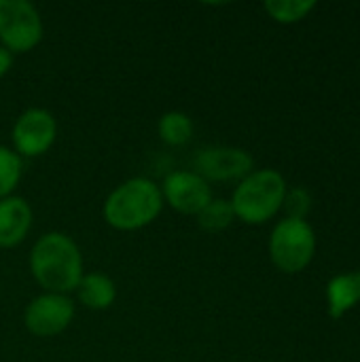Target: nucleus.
<instances>
[{"label":"nucleus","mask_w":360,"mask_h":362,"mask_svg":"<svg viewBox=\"0 0 360 362\" xmlns=\"http://www.w3.org/2000/svg\"><path fill=\"white\" fill-rule=\"evenodd\" d=\"M30 272L47 293L68 295L76 291L83 278V257L76 242L62 231L40 235L30 252Z\"/></svg>","instance_id":"f257e3e1"},{"label":"nucleus","mask_w":360,"mask_h":362,"mask_svg":"<svg viewBox=\"0 0 360 362\" xmlns=\"http://www.w3.org/2000/svg\"><path fill=\"white\" fill-rule=\"evenodd\" d=\"M163 208L161 187L136 176L119 185L104 204V221L119 231H136L151 225Z\"/></svg>","instance_id":"f03ea898"},{"label":"nucleus","mask_w":360,"mask_h":362,"mask_svg":"<svg viewBox=\"0 0 360 362\" xmlns=\"http://www.w3.org/2000/svg\"><path fill=\"white\" fill-rule=\"evenodd\" d=\"M286 195V180L276 170H252L240 180L231 195V208L236 218L246 225H263L272 221L280 210Z\"/></svg>","instance_id":"7ed1b4c3"},{"label":"nucleus","mask_w":360,"mask_h":362,"mask_svg":"<svg viewBox=\"0 0 360 362\" xmlns=\"http://www.w3.org/2000/svg\"><path fill=\"white\" fill-rule=\"evenodd\" d=\"M316 255V233L308 221L282 218L269 235V259L284 274L303 272Z\"/></svg>","instance_id":"20e7f679"},{"label":"nucleus","mask_w":360,"mask_h":362,"mask_svg":"<svg viewBox=\"0 0 360 362\" xmlns=\"http://www.w3.org/2000/svg\"><path fill=\"white\" fill-rule=\"evenodd\" d=\"M42 19L28 0H0V45L11 53H28L42 40Z\"/></svg>","instance_id":"39448f33"},{"label":"nucleus","mask_w":360,"mask_h":362,"mask_svg":"<svg viewBox=\"0 0 360 362\" xmlns=\"http://www.w3.org/2000/svg\"><path fill=\"white\" fill-rule=\"evenodd\" d=\"M74 318V303L68 295L42 293L34 297L23 314L25 329L34 337H55L64 333Z\"/></svg>","instance_id":"423d86ee"},{"label":"nucleus","mask_w":360,"mask_h":362,"mask_svg":"<svg viewBox=\"0 0 360 362\" xmlns=\"http://www.w3.org/2000/svg\"><path fill=\"white\" fill-rule=\"evenodd\" d=\"M11 138L19 157L45 155L57 138L55 117L45 108H28L17 117Z\"/></svg>","instance_id":"0eeeda50"},{"label":"nucleus","mask_w":360,"mask_h":362,"mask_svg":"<svg viewBox=\"0 0 360 362\" xmlns=\"http://www.w3.org/2000/svg\"><path fill=\"white\" fill-rule=\"evenodd\" d=\"M252 157L248 151L238 146H206L195 157V172L208 182H229L242 180L252 172Z\"/></svg>","instance_id":"6e6552de"},{"label":"nucleus","mask_w":360,"mask_h":362,"mask_svg":"<svg viewBox=\"0 0 360 362\" xmlns=\"http://www.w3.org/2000/svg\"><path fill=\"white\" fill-rule=\"evenodd\" d=\"M161 195L163 202H168L174 210L193 216H197L212 202L210 185L197 172H189V170H178L168 174L161 185Z\"/></svg>","instance_id":"1a4fd4ad"},{"label":"nucleus","mask_w":360,"mask_h":362,"mask_svg":"<svg viewBox=\"0 0 360 362\" xmlns=\"http://www.w3.org/2000/svg\"><path fill=\"white\" fill-rule=\"evenodd\" d=\"M32 227V208L19 195L0 199V248H13Z\"/></svg>","instance_id":"9d476101"},{"label":"nucleus","mask_w":360,"mask_h":362,"mask_svg":"<svg viewBox=\"0 0 360 362\" xmlns=\"http://www.w3.org/2000/svg\"><path fill=\"white\" fill-rule=\"evenodd\" d=\"M360 303V272L339 274L327 284V312L333 320H342L346 312Z\"/></svg>","instance_id":"9b49d317"},{"label":"nucleus","mask_w":360,"mask_h":362,"mask_svg":"<svg viewBox=\"0 0 360 362\" xmlns=\"http://www.w3.org/2000/svg\"><path fill=\"white\" fill-rule=\"evenodd\" d=\"M76 293H79V301L93 312L108 310L117 299L115 282L106 274H100V272L83 274V278L76 286Z\"/></svg>","instance_id":"f8f14e48"},{"label":"nucleus","mask_w":360,"mask_h":362,"mask_svg":"<svg viewBox=\"0 0 360 362\" xmlns=\"http://www.w3.org/2000/svg\"><path fill=\"white\" fill-rule=\"evenodd\" d=\"M159 136L166 144L170 146H182L191 140L193 136V121L187 112L182 110H168L161 115L157 123Z\"/></svg>","instance_id":"ddd939ff"},{"label":"nucleus","mask_w":360,"mask_h":362,"mask_svg":"<svg viewBox=\"0 0 360 362\" xmlns=\"http://www.w3.org/2000/svg\"><path fill=\"white\" fill-rule=\"evenodd\" d=\"M265 13L278 23H297L316 8L314 0H267L263 4Z\"/></svg>","instance_id":"4468645a"},{"label":"nucleus","mask_w":360,"mask_h":362,"mask_svg":"<svg viewBox=\"0 0 360 362\" xmlns=\"http://www.w3.org/2000/svg\"><path fill=\"white\" fill-rule=\"evenodd\" d=\"M236 221V212L229 199H214L197 214V225L208 233H219Z\"/></svg>","instance_id":"2eb2a0df"},{"label":"nucleus","mask_w":360,"mask_h":362,"mask_svg":"<svg viewBox=\"0 0 360 362\" xmlns=\"http://www.w3.org/2000/svg\"><path fill=\"white\" fill-rule=\"evenodd\" d=\"M21 168H23L21 157L11 148L0 146V199L8 197L13 189L19 185Z\"/></svg>","instance_id":"dca6fc26"},{"label":"nucleus","mask_w":360,"mask_h":362,"mask_svg":"<svg viewBox=\"0 0 360 362\" xmlns=\"http://www.w3.org/2000/svg\"><path fill=\"white\" fill-rule=\"evenodd\" d=\"M282 208L286 212V218H295V221H306V216L312 210V195L308 189L303 187H295V189H286Z\"/></svg>","instance_id":"f3484780"},{"label":"nucleus","mask_w":360,"mask_h":362,"mask_svg":"<svg viewBox=\"0 0 360 362\" xmlns=\"http://www.w3.org/2000/svg\"><path fill=\"white\" fill-rule=\"evenodd\" d=\"M11 66H13V53L0 45V78L11 70Z\"/></svg>","instance_id":"a211bd4d"}]
</instances>
